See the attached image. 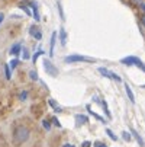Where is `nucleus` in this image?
I'll return each mask as SVG.
<instances>
[{"instance_id": "20e7f679", "label": "nucleus", "mask_w": 145, "mask_h": 147, "mask_svg": "<svg viewBox=\"0 0 145 147\" xmlns=\"http://www.w3.org/2000/svg\"><path fill=\"white\" fill-rule=\"evenodd\" d=\"M44 70L47 71V74H49V76H52V77H57L58 76V69L51 63V60H48V58H44Z\"/></svg>"}, {"instance_id": "f3484780", "label": "nucleus", "mask_w": 145, "mask_h": 147, "mask_svg": "<svg viewBox=\"0 0 145 147\" xmlns=\"http://www.w3.org/2000/svg\"><path fill=\"white\" fill-rule=\"evenodd\" d=\"M44 54H45V51H44L42 48H39V50H38V51H36V53L33 54V57H32V61H33V64L36 63V60H38V58H39L41 55H44Z\"/></svg>"}, {"instance_id": "412c9836", "label": "nucleus", "mask_w": 145, "mask_h": 147, "mask_svg": "<svg viewBox=\"0 0 145 147\" xmlns=\"http://www.w3.org/2000/svg\"><path fill=\"white\" fill-rule=\"evenodd\" d=\"M106 134H108V136H109V137H110L113 141H116V140H118V137L113 134V131H112V130H109V128H108V130H106Z\"/></svg>"}, {"instance_id": "7ed1b4c3", "label": "nucleus", "mask_w": 145, "mask_h": 147, "mask_svg": "<svg viewBox=\"0 0 145 147\" xmlns=\"http://www.w3.org/2000/svg\"><path fill=\"white\" fill-rule=\"evenodd\" d=\"M96 58H92V57H86V55H78V54H73V55H68L64 58V63H94Z\"/></svg>"}, {"instance_id": "c85d7f7f", "label": "nucleus", "mask_w": 145, "mask_h": 147, "mask_svg": "<svg viewBox=\"0 0 145 147\" xmlns=\"http://www.w3.org/2000/svg\"><path fill=\"white\" fill-rule=\"evenodd\" d=\"M94 147H108L105 143H102V141H96L94 143Z\"/></svg>"}, {"instance_id": "f257e3e1", "label": "nucleus", "mask_w": 145, "mask_h": 147, "mask_svg": "<svg viewBox=\"0 0 145 147\" xmlns=\"http://www.w3.org/2000/svg\"><path fill=\"white\" fill-rule=\"evenodd\" d=\"M31 137V130L26 125H16L13 130V144L15 146H20L25 141H28V138Z\"/></svg>"}, {"instance_id": "aec40b11", "label": "nucleus", "mask_w": 145, "mask_h": 147, "mask_svg": "<svg viewBox=\"0 0 145 147\" xmlns=\"http://www.w3.org/2000/svg\"><path fill=\"white\" fill-rule=\"evenodd\" d=\"M19 63H20V61H19V58H13V60L10 61V66H9V67H10V70L16 69V67H17V64H19Z\"/></svg>"}, {"instance_id": "c756f323", "label": "nucleus", "mask_w": 145, "mask_h": 147, "mask_svg": "<svg viewBox=\"0 0 145 147\" xmlns=\"http://www.w3.org/2000/svg\"><path fill=\"white\" fill-rule=\"evenodd\" d=\"M90 146H92V143H90V141H84V143L81 144V147H90Z\"/></svg>"}, {"instance_id": "72a5a7b5", "label": "nucleus", "mask_w": 145, "mask_h": 147, "mask_svg": "<svg viewBox=\"0 0 145 147\" xmlns=\"http://www.w3.org/2000/svg\"><path fill=\"white\" fill-rule=\"evenodd\" d=\"M63 147H76V146H73V144H68V143H67V144H64Z\"/></svg>"}, {"instance_id": "bb28decb", "label": "nucleus", "mask_w": 145, "mask_h": 147, "mask_svg": "<svg viewBox=\"0 0 145 147\" xmlns=\"http://www.w3.org/2000/svg\"><path fill=\"white\" fill-rule=\"evenodd\" d=\"M52 122H54V125H55V127L61 128V124H59V121H58V118H57V117H52Z\"/></svg>"}, {"instance_id": "ddd939ff", "label": "nucleus", "mask_w": 145, "mask_h": 147, "mask_svg": "<svg viewBox=\"0 0 145 147\" xmlns=\"http://www.w3.org/2000/svg\"><path fill=\"white\" fill-rule=\"evenodd\" d=\"M125 90H126V95H128L129 100H131L132 103H135V96H134V92H132V89H131L129 85H125Z\"/></svg>"}, {"instance_id": "9d476101", "label": "nucleus", "mask_w": 145, "mask_h": 147, "mask_svg": "<svg viewBox=\"0 0 145 147\" xmlns=\"http://www.w3.org/2000/svg\"><path fill=\"white\" fill-rule=\"evenodd\" d=\"M20 51H22V42H16V44L10 48V51H9V53H10L12 55H19V54H20Z\"/></svg>"}, {"instance_id": "2f4dec72", "label": "nucleus", "mask_w": 145, "mask_h": 147, "mask_svg": "<svg viewBox=\"0 0 145 147\" xmlns=\"http://www.w3.org/2000/svg\"><path fill=\"white\" fill-rule=\"evenodd\" d=\"M3 19H5V15L0 12V25H2V22H3Z\"/></svg>"}, {"instance_id": "dca6fc26", "label": "nucleus", "mask_w": 145, "mask_h": 147, "mask_svg": "<svg viewBox=\"0 0 145 147\" xmlns=\"http://www.w3.org/2000/svg\"><path fill=\"white\" fill-rule=\"evenodd\" d=\"M100 103H102L103 111H105L106 117H108V118H112V115H110V111H109V108H108V103H106V100H100Z\"/></svg>"}, {"instance_id": "393cba45", "label": "nucleus", "mask_w": 145, "mask_h": 147, "mask_svg": "<svg viewBox=\"0 0 145 147\" xmlns=\"http://www.w3.org/2000/svg\"><path fill=\"white\" fill-rule=\"evenodd\" d=\"M22 51H23V60H29V57H31V53H29V50L23 48Z\"/></svg>"}, {"instance_id": "a211bd4d", "label": "nucleus", "mask_w": 145, "mask_h": 147, "mask_svg": "<svg viewBox=\"0 0 145 147\" xmlns=\"http://www.w3.org/2000/svg\"><path fill=\"white\" fill-rule=\"evenodd\" d=\"M19 9H22L28 16H32V10H31V7L29 6H25V5H19Z\"/></svg>"}, {"instance_id": "1a4fd4ad", "label": "nucleus", "mask_w": 145, "mask_h": 147, "mask_svg": "<svg viewBox=\"0 0 145 147\" xmlns=\"http://www.w3.org/2000/svg\"><path fill=\"white\" fill-rule=\"evenodd\" d=\"M55 41H57V32H52V35H51V42H49V57H54Z\"/></svg>"}, {"instance_id": "423d86ee", "label": "nucleus", "mask_w": 145, "mask_h": 147, "mask_svg": "<svg viewBox=\"0 0 145 147\" xmlns=\"http://www.w3.org/2000/svg\"><path fill=\"white\" fill-rule=\"evenodd\" d=\"M29 35H32V36H33L35 39H38V41L42 39V32H41V29H39L36 25L29 26Z\"/></svg>"}, {"instance_id": "cd10ccee", "label": "nucleus", "mask_w": 145, "mask_h": 147, "mask_svg": "<svg viewBox=\"0 0 145 147\" xmlns=\"http://www.w3.org/2000/svg\"><path fill=\"white\" fill-rule=\"evenodd\" d=\"M58 5V10H59V16H61V19L64 20V13H63V7H61V5L59 3H57Z\"/></svg>"}, {"instance_id": "2eb2a0df", "label": "nucleus", "mask_w": 145, "mask_h": 147, "mask_svg": "<svg viewBox=\"0 0 145 147\" xmlns=\"http://www.w3.org/2000/svg\"><path fill=\"white\" fill-rule=\"evenodd\" d=\"M87 111H89V114H92V115H93V117H94L96 119H99L100 122H103V124L106 122V121H105V118H103V117H100L99 114H96V112H93V111L90 109V105H87Z\"/></svg>"}, {"instance_id": "0eeeda50", "label": "nucleus", "mask_w": 145, "mask_h": 147, "mask_svg": "<svg viewBox=\"0 0 145 147\" xmlns=\"http://www.w3.org/2000/svg\"><path fill=\"white\" fill-rule=\"evenodd\" d=\"M29 7H31V10H32L33 19L36 20V22H39V20H41V16H39V10H38V3L32 0V2H29Z\"/></svg>"}, {"instance_id": "a878e982", "label": "nucleus", "mask_w": 145, "mask_h": 147, "mask_svg": "<svg viewBox=\"0 0 145 147\" xmlns=\"http://www.w3.org/2000/svg\"><path fill=\"white\" fill-rule=\"evenodd\" d=\"M29 77H31L32 80H38V74H36V71H35V70L29 71Z\"/></svg>"}, {"instance_id": "39448f33", "label": "nucleus", "mask_w": 145, "mask_h": 147, "mask_svg": "<svg viewBox=\"0 0 145 147\" xmlns=\"http://www.w3.org/2000/svg\"><path fill=\"white\" fill-rule=\"evenodd\" d=\"M97 71L102 74V76H105V77H108V79H112V80H116V82H120V77L118 76V74H115L113 71H109L108 69H105V67H99L97 69Z\"/></svg>"}, {"instance_id": "6e6552de", "label": "nucleus", "mask_w": 145, "mask_h": 147, "mask_svg": "<svg viewBox=\"0 0 145 147\" xmlns=\"http://www.w3.org/2000/svg\"><path fill=\"white\" fill-rule=\"evenodd\" d=\"M87 122H89V118L86 115H81V114L76 115V125L77 127H80V125H83V124H87Z\"/></svg>"}, {"instance_id": "b1692460", "label": "nucleus", "mask_w": 145, "mask_h": 147, "mask_svg": "<svg viewBox=\"0 0 145 147\" xmlns=\"http://www.w3.org/2000/svg\"><path fill=\"white\" fill-rule=\"evenodd\" d=\"M26 98H28V92H26V90L20 92V95H19V99H20V100H26Z\"/></svg>"}, {"instance_id": "f8f14e48", "label": "nucleus", "mask_w": 145, "mask_h": 147, "mask_svg": "<svg viewBox=\"0 0 145 147\" xmlns=\"http://www.w3.org/2000/svg\"><path fill=\"white\" fill-rule=\"evenodd\" d=\"M131 134H132V136L135 137V140L138 141V144H139L141 147H144V146H145V143H144V140L141 138V136H139V134H138V133H136V131H135L134 128H131Z\"/></svg>"}, {"instance_id": "4be33fe9", "label": "nucleus", "mask_w": 145, "mask_h": 147, "mask_svg": "<svg viewBox=\"0 0 145 147\" xmlns=\"http://www.w3.org/2000/svg\"><path fill=\"white\" fill-rule=\"evenodd\" d=\"M122 137L125 141H131V133H126V131H123L122 133Z\"/></svg>"}, {"instance_id": "473e14b6", "label": "nucleus", "mask_w": 145, "mask_h": 147, "mask_svg": "<svg viewBox=\"0 0 145 147\" xmlns=\"http://www.w3.org/2000/svg\"><path fill=\"white\" fill-rule=\"evenodd\" d=\"M141 24H142V25H144V26H145V15H144V16H142V18H141Z\"/></svg>"}, {"instance_id": "f03ea898", "label": "nucleus", "mask_w": 145, "mask_h": 147, "mask_svg": "<svg viewBox=\"0 0 145 147\" xmlns=\"http://www.w3.org/2000/svg\"><path fill=\"white\" fill-rule=\"evenodd\" d=\"M120 63H122V64H125V66H136V67H139L142 71H145V64L142 63L141 58H138V57H135V55H129V57L122 58Z\"/></svg>"}, {"instance_id": "4468645a", "label": "nucleus", "mask_w": 145, "mask_h": 147, "mask_svg": "<svg viewBox=\"0 0 145 147\" xmlns=\"http://www.w3.org/2000/svg\"><path fill=\"white\" fill-rule=\"evenodd\" d=\"M48 103L52 107V109H54L55 112H61V111H63V109H61V107H59V105H58L54 99H49V100H48Z\"/></svg>"}, {"instance_id": "5701e85b", "label": "nucleus", "mask_w": 145, "mask_h": 147, "mask_svg": "<svg viewBox=\"0 0 145 147\" xmlns=\"http://www.w3.org/2000/svg\"><path fill=\"white\" fill-rule=\"evenodd\" d=\"M42 125H44V128H45L47 131H49V130H51V124H49V121L44 119V121H42Z\"/></svg>"}, {"instance_id": "6ab92c4d", "label": "nucleus", "mask_w": 145, "mask_h": 147, "mask_svg": "<svg viewBox=\"0 0 145 147\" xmlns=\"http://www.w3.org/2000/svg\"><path fill=\"white\" fill-rule=\"evenodd\" d=\"M5 77H6V80H10V77H12V74H10V67H9L7 64H5Z\"/></svg>"}, {"instance_id": "9b49d317", "label": "nucleus", "mask_w": 145, "mask_h": 147, "mask_svg": "<svg viewBox=\"0 0 145 147\" xmlns=\"http://www.w3.org/2000/svg\"><path fill=\"white\" fill-rule=\"evenodd\" d=\"M59 42L63 47H65V44H67V32H65L64 28L59 29Z\"/></svg>"}, {"instance_id": "7c9ffc66", "label": "nucleus", "mask_w": 145, "mask_h": 147, "mask_svg": "<svg viewBox=\"0 0 145 147\" xmlns=\"http://www.w3.org/2000/svg\"><path fill=\"white\" fill-rule=\"evenodd\" d=\"M139 7H141V9L145 12V2H141V3H139Z\"/></svg>"}, {"instance_id": "f704fd0d", "label": "nucleus", "mask_w": 145, "mask_h": 147, "mask_svg": "<svg viewBox=\"0 0 145 147\" xmlns=\"http://www.w3.org/2000/svg\"><path fill=\"white\" fill-rule=\"evenodd\" d=\"M132 2H134V3H141L142 0H132Z\"/></svg>"}]
</instances>
